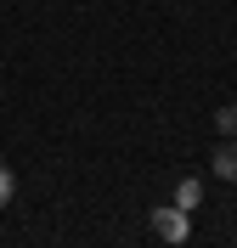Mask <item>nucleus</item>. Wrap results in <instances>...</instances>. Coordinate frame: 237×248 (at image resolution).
<instances>
[{
    "instance_id": "1",
    "label": "nucleus",
    "mask_w": 237,
    "mask_h": 248,
    "mask_svg": "<svg viewBox=\"0 0 237 248\" xmlns=\"http://www.w3.org/2000/svg\"><path fill=\"white\" fill-rule=\"evenodd\" d=\"M153 232L164 243H187V209H175V203H158L153 209Z\"/></svg>"
},
{
    "instance_id": "2",
    "label": "nucleus",
    "mask_w": 237,
    "mask_h": 248,
    "mask_svg": "<svg viewBox=\"0 0 237 248\" xmlns=\"http://www.w3.org/2000/svg\"><path fill=\"white\" fill-rule=\"evenodd\" d=\"M215 175L221 181H237V141H221L215 147Z\"/></svg>"
},
{
    "instance_id": "3",
    "label": "nucleus",
    "mask_w": 237,
    "mask_h": 248,
    "mask_svg": "<svg viewBox=\"0 0 237 248\" xmlns=\"http://www.w3.org/2000/svg\"><path fill=\"white\" fill-rule=\"evenodd\" d=\"M198 203H204V181H198V175H187V181L175 186V209H198Z\"/></svg>"
},
{
    "instance_id": "4",
    "label": "nucleus",
    "mask_w": 237,
    "mask_h": 248,
    "mask_svg": "<svg viewBox=\"0 0 237 248\" xmlns=\"http://www.w3.org/2000/svg\"><path fill=\"white\" fill-rule=\"evenodd\" d=\"M12 192H17V175L6 170V164H0V209H6V203H12Z\"/></svg>"
},
{
    "instance_id": "5",
    "label": "nucleus",
    "mask_w": 237,
    "mask_h": 248,
    "mask_svg": "<svg viewBox=\"0 0 237 248\" xmlns=\"http://www.w3.org/2000/svg\"><path fill=\"white\" fill-rule=\"evenodd\" d=\"M215 124H221V136H237V108H221V113H215Z\"/></svg>"
}]
</instances>
